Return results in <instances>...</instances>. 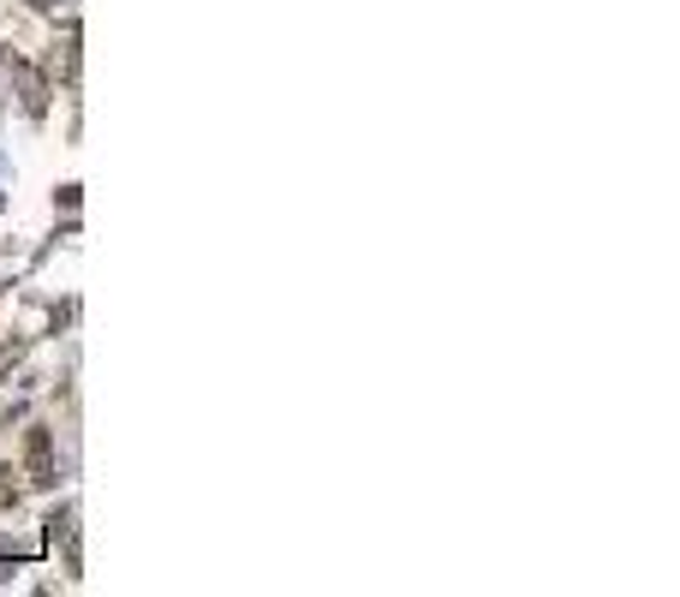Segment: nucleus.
Returning <instances> with one entry per match:
<instances>
[{
    "mask_svg": "<svg viewBox=\"0 0 680 597\" xmlns=\"http://www.w3.org/2000/svg\"><path fill=\"white\" fill-rule=\"evenodd\" d=\"M24 472H31V484H54V443H49V430H24Z\"/></svg>",
    "mask_w": 680,
    "mask_h": 597,
    "instance_id": "1",
    "label": "nucleus"
},
{
    "mask_svg": "<svg viewBox=\"0 0 680 597\" xmlns=\"http://www.w3.org/2000/svg\"><path fill=\"white\" fill-rule=\"evenodd\" d=\"M12 78H19V96H24V108H31V114L49 108V84H42V72L31 61H12Z\"/></svg>",
    "mask_w": 680,
    "mask_h": 597,
    "instance_id": "2",
    "label": "nucleus"
},
{
    "mask_svg": "<svg viewBox=\"0 0 680 597\" xmlns=\"http://www.w3.org/2000/svg\"><path fill=\"white\" fill-rule=\"evenodd\" d=\"M12 502H19V484H12V472L0 466V508H12Z\"/></svg>",
    "mask_w": 680,
    "mask_h": 597,
    "instance_id": "3",
    "label": "nucleus"
}]
</instances>
